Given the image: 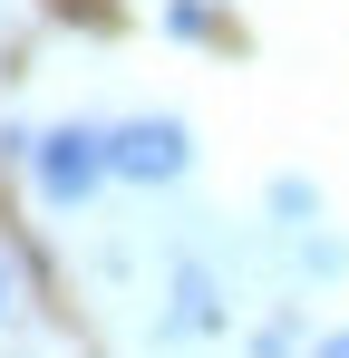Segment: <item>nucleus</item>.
Listing matches in <instances>:
<instances>
[{"instance_id":"f257e3e1","label":"nucleus","mask_w":349,"mask_h":358,"mask_svg":"<svg viewBox=\"0 0 349 358\" xmlns=\"http://www.w3.org/2000/svg\"><path fill=\"white\" fill-rule=\"evenodd\" d=\"M29 175H39V194H49V203H68V213H78V203H97V184H107L116 165H107V136H97V126H58V136H39V145H29Z\"/></svg>"},{"instance_id":"f03ea898","label":"nucleus","mask_w":349,"mask_h":358,"mask_svg":"<svg viewBox=\"0 0 349 358\" xmlns=\"http://www.w3.org/2000/svg\"><path fill=\"white\" fill-rule=\"evenodd\" d=\"M184 155H194V145H184V126H174V117H126V126L107 136V165H116L126 184H174V175H184Z\"/></svg>"},{"instance_id":"7ed1b4c3","label":"nucleus","mask_w":349,"mask_h":358,"mask_svg":"<svg viewBox=\"0 0 349 358\" xmlns=\"http://www.w3.org/2000/svg\"><path fill=\"white\" fill-rule=\"evenodd\" d=\"M165 339H194V329H214V271H174V291H165V320H156Z\"/></svg>"},{"instance_id":"20e7f679","label":"nucleus","mask_w":349,"mask_h":358,"mask_svg":"<svg viewBox=\"0 0 349 358\" xmlns=\"http://www.w3.org/2000/svg\"><path fill=\"white\" fill-rule=\"evenodd\" d=\"M165 29H174V39H204L214 10H204V0H165Z\"/></svg>"},{"instance_id":"39448f33","label":"nucleus","mask_w":349,"mask_h":358,"mask_svg":"<svg viewBox=\"0 0 349 358\" xmlns=\"http://www.w3.org/2000/svg\"><path fill=\"white\" fill-rule=\"evenodd\" d=\"M252 358H291V339H282V329H262V339H252Z\"/></svg>"},{"instance_id":"423d86ee","label":"nucleus","mask_w":349,"mask_h":358,"mask_svg":"<svg viewBox=\"0 0 349 358\" xmlns=\"http://www.w3.org/2000/svg\"><path fill=\"white\" fill-rule=\"evenodd\" d=\"M310 358H349V339H320V349H310Z\"/></svg>"},{"instance_id":"0eeeda50","label":"nucleus","mask_w":349,"mask_h":358,"mask_svg":"<svg viewBox=\"0 0 349 358\" xmlns=\"http://www.w3.org/2000/svg\"><path fill=\"white\" fill-rule=\"evenodd\" d=\"M0 310H10V271H0Z\"/></svg>"}]
</instances>
